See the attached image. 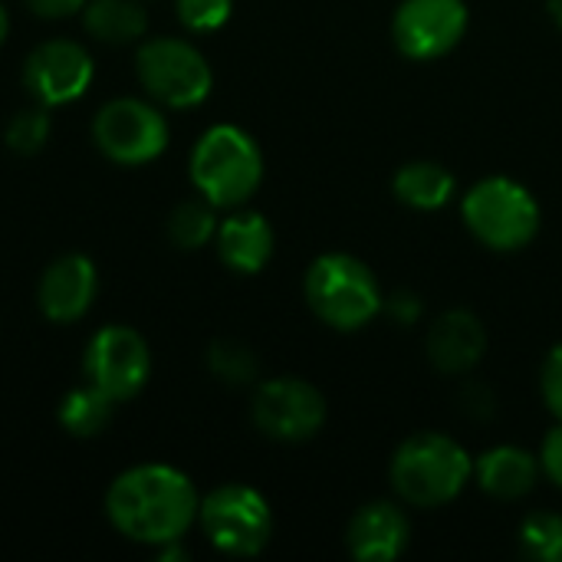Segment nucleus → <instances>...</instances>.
<instances>
[{
    "mask_svg": "<svg viewBox=\"0 0 562 562\" xmlns=\"http://www.w3.org/2000/svg\"><path fill=\"white\" fill-rule=\"evenodd\" d=\"M201 497L188 474L171 464H138L122 471L105 494L109 524L132 543H178L198 524Z\"/></svg>",
    "mask_w": 562,
    "mask_h": 562,
    "instance_id": "f257e3e1",
    "label": "nucleus"
},
{
    "mask_svg": "<svg viewBox=\"0 0 562 562\" xmlns=\"http://www.w3.org/2000/svg\"><path fill=\"white\" fill-rule=\"evenodd\" d=\"M389 481L402 504L438 510L458 501L474 481V458L445 431H418L395 448Z\"/></svg>",
    "mask_w": 562,
    "mask_h": 562,
    "instance_id": "f03ea898",
    "label": "nucleus"
},
{
    "mask_svg": "<svg viewBox=\"0 0 562 562\" xmlns=\"http://www.w3.org/2000/svg\"><path fill=\"white\" fill-rule=\"evenodd\" d=\"M303 293L313 316L339 333L366 329L385 310V296L372 267L342 250L319 254L310 263Z\"/></svg>",
    "mask_w": 562,
    "mask_h": 562,
    "instance_id": "7ed1b4c3",
    "label": "nucleus"
},
{
    "mask_svg": "<svg viewBox=\"0 0 562 562\" xmlns=\"http://www.w3.org/2000/svg\"><path fill=\"white\" fill-rule=\"evenodd\" d=\"M191 184L214 207L234 211L247 204L263 181V151L237 125L207 128L191 151Z\"/></svg>",
    "mask_w": 562,
    "mask_h": 562,
    "instance_id": "20e7f679",
    "label": "nucleus"
},
{
    "mask_svg": "<svg viewBox=\"0 0 562 562\" xmlns=\"http://www.w3.org/2000/svg\"><path fill=\"white\" fill-rule=\"evenodd\" d=\"M461 217L477 244L497 254H514L533 244L543 214L527 184L491 175L464 194Z\"/></svg>",
    "mask_w": 562,
    "mask_h": 562,
    "instance_id": "39448f33",
    "label": "nucleus"
},
{
    "mask_svg": "<svg viewBox=\"0 0 562 562\" xmlns=\"http://www.w3.org/2000/svg\"><path fill=\"white\" fill-rule=\"evenodd\" d=\"M135 72L151 102L168 109H194L214 89L207 56L181 36H151L135 53Z\"/></svg>",
    "mask_w": 562,
    "mask_h": 562,
    "instance_id": "423d86ee",
    "label": "nucleus"
},
{
    "mask_svg": "<svg viewBox=\"0 0 562 562\" xmlns=\"http://www.w3.org/2000/svg\"><path fill=\"white\" fill-rule=\"evenodd\" d=\"M198 524L211 547L227 557H257L273 537V510L267 497L247 484H221L201 497Z\"/></svg>",
    "mask_w": 562,
    "mask_h": 562,
    "instance_id": "0eeeda50",
    "label": "nucleus"
},
{
    "mask_svg": "<svg viewBox=\"0 0 562 562\" xmlns=\"http://www.w3.org/2000/svg\"><path fill=\"white\" fill-rule=\"evenodd\" d=\"M168 122L155 102L112 99L92 119V142L112 165H148L168 148Z\"/></svg>",
    "mask_w": 562,
    "mask_h": 562,
    "instance_id": "6e6552de",
    "label": "nucleus"
},
{
    "mask_svg": "<svg viewBox=\"0 0 562 562\" xmlns=\"http://www.w3.org/2000/svg\"><path fill=\"white\" fill-rule=\"evenodd\" d=\"M250 418L263 438L300 445L316 438L319 428L326 425V398L306 379L296 375L270 379L254 392Z\"/></svg>",
    "mask_w": 562,
    "mask_h": 562,
    "instance_id": "1a4fd4ad",
    "label": "nucleus"
},
{
    "mask_svg": "<svg viewBox=\"0 0 562 562\" xmlns=\"http://www.w3.org/2000/svg\"><path fill=\"white\" fill-rule=\"evenodd\" d=\"M82 372L92 389L109 395L115 405L135 398L151 375V352L142 333L128 326L99 329L82 356Z\"/></svg>",
    "mask_w": 562,
    "mask_h": 562,
    "instance_id": "9d476101",
    "label": "nucleus"
},
{
    "mask_svg": "<svg viewBox=\"0 0 562 562\" xmlns=\"http://www.w3.org/2000/svg\"><path fill=\"white\" fill-rule=\"evenodd\" d=\"M468 20L464 0H402L392 16V40L408 59H441L464 40Z\"/></svg>",
    "mask_w": 562,
    "mask_h": 562,
    "instance_id": "9b49d317",
    "label": "nucleus"
},
{
    "mask_svg": "<svg viewBox=\"0 0 562 562\" xmlns=\"http://www.w3.org/2000/svg\"><path fill=\"white\" fill-rule=\"evenodd\" d=\"M92 76V56L76 40H46L33 46V53L23 63V86L46 109L79 99L89 89Z\"/></svg>",
    "mask_w": 562,
    "mask_h": 562,
    "instance_id": "f8f14e48",
    "label": "nucleus"
},
{
    "mask_svg": "<svg viewBox=\"0 0 562 562\" xmlns=\"http://www.w3.org/2000/svg\"><path fill=\"white\" fill-rule=\"evenodd\" d=\"M99 290L95 263L86 254H66L53 260L36 286V306L49 323H76L89 313Z\"/></svg>",
    "mask_w": 562,
    "mask_h": 562,
    "instance_id": "ddd939ff",
    "label": "nucleus"
},
{
    "mask_svg": "<svg viewBox=\"0 0 562 562\" xmlns=\"http://www.w3.org/2000/svg\"><path fill=\"white\" fill-rule=\"evenodd\" d=\"M425 349L441 375H468L487 352V329L471 310H448L431 323Z\"/></svg>",
    "mask_w": 562,
    "mask_h": 562,
    "instance_id": "4468645a",
    "label": "nucleus"
},
{
    "mask_svg": "<svg viewBox=\"0 0 562 562\" xmlns=\"http://www.w3.org/2000/svg\"><path fill=\"white\" fill-rule=\"evenodd\" d=\"M408 517L392 501H372L356 510L346 530L349 553L359 562H392L408 547Z\"/></svg>",
    "mask_w": 562,
    "mask_h": 562,
    "instance_id": "2eb2a0df",
    "label": "nucleus"
},
{
    "mask_svg": "<svg viewBox=\"0 0 562 562\" xmlns=\"http://www.w3.org/2000/svg\"><path fill=\"white\" fill-rule=\"evenodd\" d=\"M217 257L227 270L234 273H244V277H254L260 273L270 257H273V227L263 214L257 211H237L217 224Z\"/></svg>",
    "mask_w": 562,
    "mask_h": 562,
    "instance_id": "dca6fc26",
    "label": "nucleus"
},
{
    "mask_svg": "<svg viewBox=\"0 0 562 562\" xmlns=\"http://www.w3.org/2000/svg\"><path fill=\"white\" fill-rule=\"evenodd\" d=\"M540 458L517 445H497L474 458V481L484 494L497 501H520L533 494L540 481Z\"/></svg>",
    "mask_w": 562,
    "mask_h": 562,
    "instance_id": "f3484780",
    "label": "nucleus"
},
{
    "mask_svg": "<svg viewBox=\"0 0 562 562\" xmlns=\"http://www.w3.org/2000/svg\"><path fill=\"white\" fill-rule=\"evenodd\" d=\"M82 26L105 46H128L145 36L148 13L142 0H89L82 7Z\"/></svg>",
    "mask_w": 562,
    "mask_h": 562,
    "instance_id": "a211bd4d",
    "label": "nucleus"
},
{
    "mask_svg": "<svg viewBox=\"0 0 562 562\" xmlns=\"http://www.w3.org/2000/svg\"><path fill=\"white\" fill-rule=\"evenodd\" d=\"M454 175L438 161H408L395 171L392 191L415 211H441L454 198Z\"/></svg>",
    "mask_w": 562,
    "mask_h": 562,
    "instance_id": "6ab92c4d",
    "label": "nucleus"
},
{
    "mask_svg": "<svg viewBox=\"0 0 562 562\" xmlns=\"http://www.w3.org/2000/svg\"><path fill=\"white\" fill-rule=\"evenodd\" d=\"M112 408H115V402L86 382L82 389H72L63 398V405H59V425L72 438H95V435H102L109 428Z\"/></svg>",
    "mask_w": 562,
    "mask_h": 562,
    "instance_id": "aec40b11",
    "label": "nucleus"
},
{
    "mask_svg": "<svg viewBox=\"0 0 562 562\" xmlns=\"http://www.w3.org/2000/svg\"><path fill=\"white\" fill-rule=\"evenodd\" d=\"M211 201H181L168 217V237L178 250H201L217 237V217Z\"/></svg>",
    "mask_w": 562,
    "mask_h": 562,
    "instance_id": "412c9836",
    "label": "nucleus"
},
{
    "mask_svg": "<svg viewBox=\"0 0 562 562\" xmlns=\"http://www.w3.org/2000/svg\"><path fill=\"white\" fill-rule=\"evenodd\" d=\"M207 369L214 372V379H221L224 385H250L260 372L257 356L237 342V339H217L207 349Z\"/></svg>",
    "mask_w": 562,
    "mask_h": 562,
    "instance_id": "4be33fe9",
    "label": "nucleus"
},
{
    "mask_svg": "<svg viewBox=\"0 0 562 562\" xmlns=\"http://www.w3.org/2000/svg\"><path fill=\"white\" fill-rule=\"evenodd\" d=\"M53 132V122H49V109L46 105H30V109H20L10 115L7 128H3V142L10 151L16 155H36L46 138Z\"/></svg>",
    "mask_w": 562,
    "mask_h": 562,
    "instance_id": "5701e85b",
    "label": "nucleus"
},
{
    "mask_svg": "<svg viewBox=\"0 0 562 562\" xmlns=\"http://www.w3.org/2000/svg\"><path fill=\"white\" fill-rule=\"evenodd\" d=\"M520 547L533 560L562 562V517L530 514L520 527Z\"/></svg>",
    "mask_w": 562,
    "mask_h": 562,
    "instance_id": "b1692460",
    "label": "nucleus"
},
{
    "mask_svg": "<svg viewBox=\"0 0 562 562\" xmlns=\"http://www.w3.org/2000/svg\"><path fill=\"white\" fill-rule=\"evenodd\" d=\"M175 7H178V20L191 33H211L231 20L234 0H175Z\"/></svg>",
    "mask_w": 562,
    "mask_h": 562,
    "instance_id": "393cba45",
    "label": "nucleus"
},
{
    "mask_svg": "<svg viewBox=\"0 0 562 562\" xmlns=\"http://www.w3.org/2000/svg\"><path fill=\"white\" fill-rule=\"evenodd\" d=\"M540 395L550 415L562 422V342H557L540 366Z\"/></svg>",
    "mask_w": 562,
    "mask_h": 562,
    "instance_id": "a878e982",
    "label": "nucleus"
},
{
    "mask_svg": "<svg viewBox=\"0 0 562 562\" xmlns=\"http://www.w3.org/2000/svg\"><path fill=\"white\" fill-rule=\"evenodd\" d=\"M540 471H543V477L553 484V487H560L562 491V422L557 428H550L547 431V438H543V445H540Z\"/></svg>",
    "mask_w": 562,
    "mask_h": 562,
    "instance_id": "bb28decb",
    "label": "nucleus"
},
{
    "mask_svg": "<svg viewBox=\"0 0 562 562\" xmlns=\"http://www.w3.org/2000/svg\"><path fill=\"white\" fill-rule=\"evenodd\" d=\"M26 10L40 20H66V16H76L82 13V7L89 0H23Z\"/></svg>",
    "mask_w": 562,
    "mask_h": 562,
    "instance_id": "cd10ccee",
    "label": "nucleus"
},
{
    "mask_svg": "<svg viewBox=\"0 0 562 562\" xmlns=\"http://www.w3.org/2000/svg\"><path fill=\"white\" fill-rule=\"evenodd\" d=\"M385 310H389V316H392L395 323L412 326V323H418V316H422V300H418L415 293H395V296L385 303Z\"/></svg>",
    "mask_w": 562,
    "mask_h": 562,
    "instance_id": "c85d7f7f",
    "label": "nucleus"
},
{
    "mask_svg": "<svg viewBox=\"0 0 562 562\" xmlns=\"http://www.w3.org/2000/svg\"><path fill=\"white\" fill-rule=\"evenodd\" d=\"M547 13H550V20L562 30V0H547Z\"/></svg>",
    "mask_w": 562,
    "mask_h": 562,
    "instance_id": "c756f323",
    "label": "nucleus"
},
{
    "mask_svg": "<svg viewBox=\"0 0 562 562\" xmlns=\"http://www.w3.org/2000/svg\"><path fill=\"white\" fill-rule=\"evenodd\" d=\"M7 30H10V20H7V10H3V3H0V46H3V40H7Z\"/></svg>",
    "mask_w": 562,
    "mask_h": 562,
    "instance_id": "7c9ffc66",
    "label": "nucleus"
}]
</instances>
